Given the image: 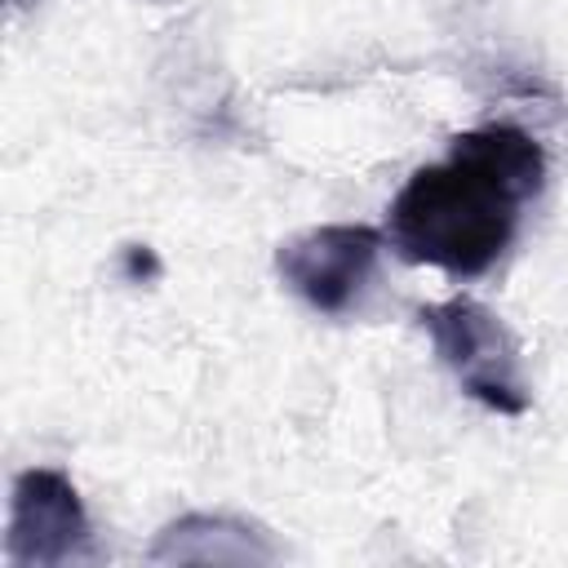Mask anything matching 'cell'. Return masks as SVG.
<instances>
[{"mask_svg":"<svg viewBox=\"0 0 568 568\" xmlns=\"http://www.w3.org/2000/svg\"><path fill=\"white\" fill-rule=\"evenodd\" d=\"M120 262H124V280L129 284H142V280H155L160 275V262H155V253L146 244H129L120 253Z\"/></svg>","mask_w":568,"mask_h":568,"instance_id":"obj_6","label":"cell"},{"mask_svg":"<svg viewBox=\"0 0 568 568\" xmlns=\"http://www.w3.org/2000/svg\"><path fill=\"white\" fill-rule=\"evenodd\" d=\"M155 564H266L275 559V546L266 532L235 515H182L169 528H160L151 546Z\"/></svg>","mask_w":568,"mask_h":568,"instance_id":"obj_5","label":"cell"},{"mask_svg":"<svg viewBox=\"0 0 568 568\" xmlns=\"http://www.w3.org/2000/svg\"><path fill=\"white\" fill-rule=\"evenodd\" d=\"M439 364L462 382L470 399L501 417L528 413V382L519 368V337L475 297H448L417 311Z\"/></svg>","mask_w":568,"mask_h":568,"instance_id":"obj_2","label":"cell"},{"mask_svg":"<svg viewBox=\"0 0 568 568\" xmlns=\"http://www.w3.org/2000/svg\"><path fill=\"white\" fill-rule=\"evenodd\" d=\"M93 555V528L75 484L53 466H31L9 488L4 559L13 568H62Z\"/></svg>","mask_w":568,"mask_h":568,"instance_id":"obj_4","label":"cell"},{"mask_svg":"<svg viewBox=\"0 0 568 568\" xmlns=\"http://www.w3.org/2000/svg\"><path fill=\"white\" fill-rule=\"evenodd\" d=\"M546 182V151L515 124H479L422 164L386 209L390 244L404 262L439 266L457 280L484 275L515 240L519 213Z\"/></svg>","mask_w":568,"mask_h":568,"instance_id":"obj_1","label":"cell"},{"mask_svg":"<svg viewBox=\"0 0 568 568\" xmlns=\"http://www.w3.org/2000/svg\"><path fill=\"white\" fill-rule=\"evenodd\" d=\"M382 231L364 222H324L288 235L275 248L280 280L320 315H342L359 302L377 271Z\"/></svg>","mask_w":568,"mask_h":568,"instance_id":"obj_3","label":"cell"}]
</instances>
